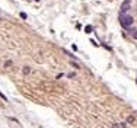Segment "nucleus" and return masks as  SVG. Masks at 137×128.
I'll use <instances>...</instances> for the list:
<instances>
[{
  "label": "nucleus",
  "instance_id": "obj_1",
  "mask_svg": "<svg viewBox=\"0 0 137 128\" xmlns=\"http://www.w3.org/2000/svg\"><path fill=\"white\" fill-rule=\"evenodd\" d=\"M120 22L124 28H130V26L133 25V16L127 15V13H120Z\"/></svg>",
  "mask_w": 137,
  "mask_h": 128
},
{
  "label": "nucleus",
  "instance_id": "obj_2",
  "mask_svg": "<svg viewBox=\"0 0 137 128\" xmlns=\"http://www.w3.org/2000/svg\"><path fill=\"white\" fill-rule=\"evenodd\" d=\"M130 2H131V0H126V2L122 3V6H121V13H126V12L128 10V4H130Z\"/></svg>",
  "mask_w": 137,
  "mask_h": 128
},
{
  "label": "nucleus",
  "instance_id": "obj_3",
  "mask_svg": "<svg viewBox=\"0 0 137 128\" xmlns=\"http://www.w3.org/2000/svg\"><path fill=\"white\" fill-rule=\"evenodd\" d=\"M85 32H86V33H90V32H92V26H89V25H88V26L85 28Z\"/></svg>",
  "mask_w": 137,
  "mask_h": 128
},
{
  "label": "nucleus",
  "instance_id": "obj_4",
  "mask_svg": "<svg viewBox=\"0 0 137 128\" xmlns=\"http://www.w3.org/2000/svg\"><path fill=\"white\" fill-rule=\"evenodd\" d=\"M0 96H2V98H3V100H6V96H4L3 93H2V92H0Z\"/></svg>",
  "mask_w": 137,
  "mask_h": 128
}]
</instances>
